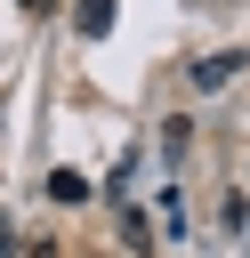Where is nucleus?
Wrapping results in <instances>:
<instances>
[{
	"label": "nucleus",
	"instance_id": "f257e3e1",
	"mask_svg": "<svg viewBox=\"0 0 250 258\" xmlns=\"http://www.w3.org/2000/svg\"><path fill=\"white\" fill-rule=\"evenodd\" d=\"M105 24H113V0H81V32H89V40H97V32H105Z\"/></svg>",
	"mask_w": 250,
	"mask_h": 258
},
{
	"label": "nucleus",
	"instance_id": "f03ea898",
	"mask_svg": "<svg viewBox=\"0 0 250 258\" xmlns=\"http://www.w3.org/2000/svg\"><path fill=\"white\" fill-rule=\"evenodd\" d=\"M24 8H56V0H24Z\"/></svg>",
	"mask_w": 250,
	"mask_h": 258
},
{
	"label": "nucleus",
	"instance_id": "7ed1b4c3",
	"mask_svg": "<svg viewBox=\"0 0 250 258\" xmlns=\"http://www.w3.org/2000/svg\"><path fill=\"white\" fill-rule=\"evenodd\" d=\"M32 258H56V250H32Z\"/></svg>",
	"mask_w": 250,
	"mask_h": 258
}]
</instances>
